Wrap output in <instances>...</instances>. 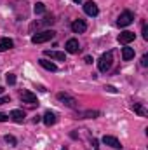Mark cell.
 Here are the masks:
<instances>
[{"instance_id":"6da1fadb","label":"cell","mask_w":148,"mask_h":150,"mask_svg":"<svg viewBox=\"0 0 148 150\" xmlns=\"http://www.w3.org/2000/svg\"><path fill=\"white\" fill-rule=\"evenodd\" d=\"M111 65H113V52H111V51L101 54V58L98 59V68H99V72H103V74H106V72L110 70Z\"/></svg>"},{"instance_id":"7a4b0ae2","label":"cell","mask_w":148,"mask_h":150,"mask_svg":"<svg viewBox=\"0 0 148 150\" xmlns=\"http://www.w3.org/2000/svg\"><path fill=\"white\" fill-rule=\"evenodd\" d=\"M56 37V32L54 30H44V32H38L32 37V42L33 44H44V42H49Z\"/></svg>"},{"instance_id":"3957f363","label":"cell","mask_w":148,"mask_h":150,"mask_svg":"<svg viewBox=\"0 0 148 150\" xmlns=\"http://www.w3.org/2000/svg\"><path fill=\"white\" fill-rule=\"evenodd\" d=\"M132 21H134V14H132L131 11H124V12L118 16V19H117V26H118V28H125V26H129Z\"/></svg>"},{"instance_id":"277c9868","label":"cell","mask_w":148,"mask_h":150,"mask_svg":"<svg viewBox=\"0 0 148 150\" xmlns=\"http://www.w3.org/2000/svg\"><path fill=\"white\" fill-rule=\"evenodd\" d=\"M58 100H59L63 105H66L68 108H77V100L72 98V96H68L66 93H59V94H58Z\"/></svg>"},{"instance_id":"5b68a950","label":"cell","mask_w":148,"mask_h":150,"mask_svg":"<svg viewBox=\"0 0 148 150\" xmlns=\"http://www.w3.org/2000/svg\"><path fill=\"white\" fill-rule=\"evenodd\" d=\"M103 143H105V145H108V147H111V149H115V150H122V145H120V142H118L115 136L105 134V136H103Z\"/></svg>"},{"instance_id":"8992f818","label":"cell","mask_w":148,"mask_h":150,"mask_svg":"<svg viewBox=\"0 0 148 150\" xmlns=\"http://www.w3.org/2000/svg\"><path fill=\"white\" fill-rule=\"evenodd\" d=\"M84 12L87 14V16H98L99 14V9H98V5L94 4V2H85L84 4Z\"/></svg>"},{"instance_id":"52a82bcc","label":"cell","mask_w":148,"mask_h":150,"mask_svg":"<svg viewBox=\"0 0 148 150\" xmlns=\"http://www.w3.org/2000/svg\"><path fill=\"white\" fill-rule=\"evenodd\" d=\"M21 100H23V103H30V105H37V96L32 93V91H21Z\"/></svg>"},{"instance_id":"ba28073f","label":"cell","mask_w":148,"mask_h":150,"mask_svg":"<svg viewBox=\"0 0 148 150\" xmlns=\"http://www.w3.org/2000/svg\"><path fill=\"white\" fill-rule=\"evenodd\" d=\"M65 49H66V52H70V54H77V52L80 51V44H78L77 38H70V40L66 42Z\"/></svg>"},{"instance_id":"9c48e42d","label":"cell","mask_w":148,"mask_h":150,"mask_svg":"<svg viewBox=\"0 0 148 150\" xmlns=\"http://www.w3.org/2000/svg\"><path fill=\"white\" fill-rule=\"evenodd\" d=\"M134 38H136V33H132V32H122V33L118 35V42L124 44V45H127V44H131Z\"/></svg>"},{"instance_id":"30bf717a","label":"cell","mask_w":148,"mask_h":150,"mask_svg":"<svg viewBox=\"0 0 148 150\" xmlns=\"http://www.w3.org/2000/svg\"><path fill=\"white\" fill-rule=\"evenodd\" d=\"M72 30H73V33H84L87 30V25H85L84 19H77V21L72 23Z\"/></svg>"},{"instance_id":"8fae6325","label":"cell","mask_w":148,"mask_h":150,"mask_svg":"<svg viewBox=\"0 0 148 150\" xmlns=\"http://www.w3.org/2000/svg\"><path fill=\"white\" fill-rule=\"evenodd\" d=\"M54 21H56V19H52V16H47V18H44L42 21H35V23H32V25H30V32H33L35 28H40L42 25H52Z\"/></svg>"},{"instance_id":"7c38bea8","label":"cell","mask_w":148,"mask_h":150,"mask_svg":"<svg viewBox=\"0 0 148 150\" xmlns=\"http://www.w3.org/2000/svg\"><path fill=\"white\" fill-rule=\"evenodd\" d=\"M14 47V40L9 37H4L0 40V52H5V51H9V49H12Z\"/></svg>"},{"instance_id":"4fadbf2b","label":"cell","mask_w":148,"mask_h":150,"mask_svg":"<svg viewBox=\"0 0 148 150\" xmlns=\"http://www.w3.org/2000/svg\"><path fill=\"white\" fill-rule=\"evenodd\" d=\"M44 56H49L51 59H58V61H63L65 59V52H61V51H44Z\"/></svg>"},{"instance_id":"5bb4252c","label":"cell","mask_w":148,"mask_h":150,"mask_svg":"<svg viewBox=\"0 0 148 150\" xmlns=\"http://www.w3.org/2000/svg\"><path fill=\"white\" fill-rule=\"evenodd\" d=\"M9 117H11V119H12L14 122H18V124H21V122L25 120V117H26V113L23 112V110H18V108H16V110H12V112H11V115H9Z\"/></svg>"},{"instance_id":"9a60e30c","label":"cell","mask_w":148,"mask_h":150,"mask_svg":"<svg viewBox=\"0 0 148 150\" xmlns=\"http://www.w3.org/2000/svg\"><path fill=\"white\" fill-rule=\"evenodd\" d=\"M38 63H40L45 70H49V72H58V65L52 63V61H49V59H38Z\"/></svg>"},{"instance_id":"2e32d148","label":"cell","mask_w":148,"mask_h":150,"mask_svg":"<svg viewBox=\"0 0 148 150\" xmlns=\"http://www.w3.org/2000/svg\"><path fill=\"white\" fill-rule=\"evenodd\" d=\"M99 115H101L99 110H85V112L78 113V117H80V119H96V117H99Z\"/></svg>"},{"instance_id":"e0dca14e","label":"cell","mask_w":148,"mask_h":150,"mask_svg":"<svg viewBox=\"0 0 148 150\" xmlns=\"http://www.w3.org/2000/svg\"><path fill=\"white\" fill-rule=\"evenodd\" d=\"M42 120H44V124H45V126H52V124L56 122V113L49 110V112L44 113V119H42Z\"/></svg>"},{"instance_id":"ac0fdd59","label":"cell","mask_w":148,"mask_h":150,"mask_svg":"<svg viewBox=\"0 0 148 150\" xmlns=\"http://www.w3.org/2000/svg\"><path fill=\"white\" fill-rule=\"evenodd\" d=\"M122 58H124V61L132 59L134 58V49L132 47H122Z\"/></svg>"},{"instance_id":"d6986e66","label":"cell","mask_w":148,"mask_h":150,"mask_svg":"<svg viewBox=\"0 0 148 150\" xmlns=\"http://www.w3.org/2000/svg\"><path fill=\"white\" fill-rule=\"evenodd\" d=\"M132 110L138 113L140 117H147V113H148V112H147V108H145L141 103H132Z\"/></svg>"},{"instance_id":"ffe728a7","label":"cell","mask_w":148,"mask_h":150,"mask_svg":"<svg viewBox=\"0 0 148 150\" xmlns=\"http://www.w3.org/2000/svg\"><path fill=\"white\" fill-rule=\"evenodd\" d=\"M33 11H35V14H44L45 12V4L44 2H37L35 7H33Z\"/></svg>"},{"instance_id":"44dd1931","label":"cell","mask_w":148,"mask_h":150,"mask_svg":"<svg viewBox=\"0 0 148 150\" xmlns=\"http://www.w3.org/2000/svg\"><path fill=\"white\" fill-rule=\"evenodd\" d=\"M4 140H5V142L11 145V147H16V145H18V140H16L12 134H5V138H4Z\"/></svg>"},{"instance_id":"7402d4cb","label":"cell","mask_w":148,"mask_h":150,"mask_svg":"<svg viewBox=\"0 0 148 150\" xmlns=\"http://www.w3.org/2000/svg\"><path fill=\"white\" fill-rule=\"evenodd\" d=\"M7 84L9 86H14L16 84V75L14 74H7Z\"/></svg>"},{"instance_id":"603a6c76","label":"cell","mask_w":148,"mask_h":150,"mask_svg":"<svg viewBox=\"0 0 148 150\" xmlns=\"http://www.w3.org/2000/svg\"><path fill=\"white\" fill-rule=\"evenodd\" d=\"M141 67H148V54H143V58H141Z\"/></svg>"},{"instance_id":"cb8c5ba5","label":"cell","mask_w":148,"mask_h":150,"mask_svg":"<svg viewBox=\"0 0 148 150\" xmlns=\"http://www.w3.org/2000/svg\"><path fill=\"white\" fill-rule=\"evenodd\" d=\"M9 101H11L9 96H2V98H0V105H5V103H9Z\"/></svg>"},{"instance_id":"d4e9b609","label":"cell","mask_w":148,"mask_h":150,"mask_svg":"<svg viewBox=\"0 0 148 150\" xmlns=\"http://www.w3.org/2000/svg\"><path fill=\"white\" fill-rule=\"evenodd\" d=\"M143 38L148 40V26H147V25H143Z\"/></svg>"},{"instance_id":"484cf974","label":"cell","mask_w":148,"mask_h":150,"mask_svg":"<svg viewBox=\"0 0 148 150\" xmlns=\"http://www.w3.org/2000/svg\"><path fill=\"white\" fill-rule=\"evenodd\" d=\"M9 120V115H5V113L0 112V122H7Z\"/></svg>"},{"instance_id":"4316f807","label":"cell","mask_w":148,"mask_h":150,"mask_svg":"<svg viewBox=\"0 0 148 150\" xmlns=\"http://www.w3.org/2000/svg\"><path fill=\"white\" fill-rule=\"evenodd\" d=\"M105 89H106V91H110V93H117V89H115V87H113V86H106V87H105Z\"/></svg>"},{"instance_id":"83f0119b","label":"cell","mask_w":148,"mask_h":150,"mask_svg":"<svg viewBox=\"0 0 148 150\" xmlns=\"http://www.w3.org/2000/svg\"><path fill=\"white\" fill-rule=\"evenodd\" d=\"M84 61H85L87 65H91V63H92V58H91V56H85V58H84Z\"/></svg>"},{"instance_id":"f1b7e54d","label":"cell","mask_w":148,"mask_h":150,"mask_svg":"<svg viewBox=\"0 0 148 150\" xmlns=\"http://www.w3.org/2000/svg\"><path fill=\"white\" fill-rule=\"evenodd\" d=\"M2 93H4V87H2V86H0V94H2Z\"/></svg>"},{"instance_id":"f546056e","label":"cell","mask_w":148,"mask_h":150,"mask_svg":"<svg viewBox=\"0 0 148 150\" xmlns=\"http://www.w3.org/2000/svg\"><path fill=\"white\" fill-rule=\"evenodd\" d=\"M73 2H77V4H80V2H82V0H73Z\"/></svg>"}]
</instances>
